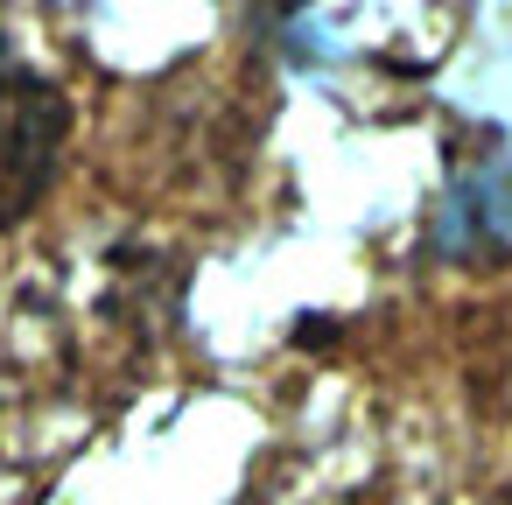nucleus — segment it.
Returning a JSON list of instances; mask_svg holds the SVG:
<instances>
[{"mask_svg": "<svg viewBox=\"0 0 512 505\" xmlns=\"http://www.w3.org/2000/svg\"><path fill=\"white\" fill-rule=\"evenodd\" d=\"M428 239L442 260H505L512 253V162L477 155V162L449 169Z\"/></svg>", "mask_w": 512, "mask_h": 505, "instance_id": "f03ea898", "label": "nucleus"}, {"mask_svg": "<svg viewBox=\"0 0 512 505\" xmlns=\"http://www.w3.org/2000/svg\"><path fill=\"white\" fill-rule=\"evenodd\" d=\"M64 141H71V99L43 71L0 64V232L43 204Z\"/></svg>", "mask_w": 512, "mask_h": 505, "instance_id": "f257e3e1", "label": "nucleus"}, {"mask_svg": "<svg viewBox=\"0 0 512 505\" xmlns=\"http://www.w3.org/2000/svg\"><path fill=\"white\" fill-rule=\"evenodd\" d=\"M351 505H393V498H386V491H358Z\"/></svg>", "mask_w": 512, "mask_h": 505, "instance_id": "7ed1b4c3", "label": "nucleus"}]
</instances>
